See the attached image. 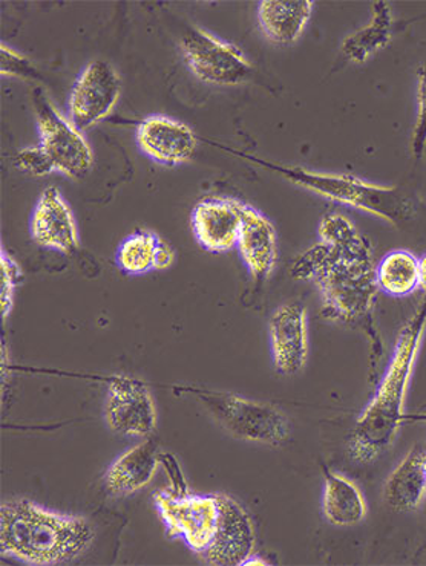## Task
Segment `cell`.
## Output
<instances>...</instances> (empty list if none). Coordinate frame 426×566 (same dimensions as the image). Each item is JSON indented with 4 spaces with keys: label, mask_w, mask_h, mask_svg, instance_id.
<instances>
[{
    "label": "cell",
    "mask_w": 426,
    "mask_h": 566,
    "mask_svg": "<svg viewBox=\"0 0 426 566\" xmlns=\"http://www.w3.org/2000/svg\"><path fill=\"white\" fill-rule=\"evenodd\" d=\"M95 530L83 516L53 512L18 497L0 505V552L22 564L62 565L93 545Z\"/></svg>",
    "instance_id": "1"
},
{
    "label": "cell",
    "mask_w": 426,
    "mask_h": 566,
    "mask_svg": "<svg viewBox=\"0 0 426 566\" xmlns=\"http://www.w3.org/2000/svg\"><path fill=\"white\" fill-rule=\"evenodd\" d=\"M426 329V294L419 308L402 328L392 360L372 401L362 410L349 440V454L361 464L376 461L392 448L404 422L409 380L419 356Z\"/></svg>",
    "instance_id": "2"
},
{
    "label": "cell",
    "mask_w": 426,
    "mask_h": 566,
    "mask_svg": "<svg viewBox=\"0 0 426 566\" xmlns=\"http://www.w3.org/2000/svg\"><path fill=\"white\" fill-rule=\"evenodd\" d=\"M321 291L322 314L329 321L360 326L372 343L374 366L384 354L380 331L374 325L377 302L376 265L373 250L360 254H342L314 281Z\"/></svg>",
    "instance_id": "3"
},
{
    "label": "cell",
    "mask_w": 426,
    "mask_h": 566,
    "mask_svg": "<svg viewBox=\"0 0 426 566\" xmlns=\"http://www.w3.org/2000/svg\"><path fill=\"white\" fill-rule=\"evenodd\" d=\"M252 159L267 169L278 171L281 177L294 185L312 190L332 201L365 211L394 226L404 224L416 213L412 199L397 186H377L353 175L320 174L302 167L277 166L261 159Z\"/></svg>",
    "instance_id": "4"
},
{
    "label": "cell",
    "mask_w": 426,
    "mask_h": 566,
    "mask_svg": "<svg viewBox=\"0 0 426 566\" xmlns=\"http://www.w3.org/2000/svg\"><path fill=\"white\" fill-rule=\"evenodd\" d=\"M198 397L214 420L238 440L280 446L289 438V420L273 405L235 394L198 392Z\"/></svg>",
    "instance_id": "5"
},
{
    "label": "cell",
    "mask_w": 426,
    "mask_h": 566,
    "mask_svg": "<svg viewBox=\"0 0 426 566\" xmlns=\"http://www.w3.org/2000/svg\"><path fill=\"white\" fill-rule=\"evenodd\" d=\"M154 502L170 539H181L197 556L209 547L220 517L215 494H175L163 489L154 494Z\"/></svg>",
    "instance_id": "6"
},
{
    "label": "cell",
    "mask_w": 426,
    "mask_h": 566,
    "mask_svg": "<svg viewBox=\"0 0 426 566\" xmlns=\"http://www.w3.org/2000/svg\"><path fill=\"white\" fill-rule=\"evenodd\" d=\"M181 53L190 73L210 85H242L254 73L240 48L201 28H190L183 35Z\"/></svg>",
    "instance_id": "7"
},
{
    "label": "cell",
    "mask_w": 426,
    "mask_h": 566,
    "mask_svg": "<svg viewBox=\"0 0 426 566\" xmlns=\"http://www.w3.org/2000/svg\"><path fill=\"white\" fill-rule=\"evenodd\" d=\"M34 109L41 147L53 159L55 170L71 179L85 178L93 169L94 154L82 130L63 117L45 94H35Z\"/></svg>",
    "instance_id": "8"
},
{
    "label": "cell",
    "mask_w": 426,
    "mask_h": 566,
    "mask_svg": "<svg viewBox=\"0 0 426 566\" xmlns=\"http://www.w3.org/2000/svg\"><path fill=\"white\" fill-rule=\"evenodd\" d=\"M105 421L114 433L127 438H147L157 428V409L145 382L115 376L107 382Z\"/></svg>",
    "instance_id": "9"
},
{
    "label": "cell",
    "mask_w": 426,
    "mask_h": 566,
    "mask_svg": "<svg viewBox=\"0 0 426 566\" xmlns=\"http://www.w3.org/2000/svg\"><path fill=\"white\" fill-rule=\"evenodd\" d=\"M122 94V78L111 63L94 60L75 80L70 95V117L86 130L113 113Z\"/></svg>",
    "instance_id": "10"
},
{
    "label": "cell",
    "mask_w": 426,
    "mask_h": 566,
    "mask_svg": "<svg viewBox=\"0 0 426 566\" xmlns=\"http://www.w3.org/2000/svg\"><path fill=\"white\" fill-rule=\"evenodd\" d=\"M220 507L217 533L200 559L207 565L238 566L252 556L257 533L249 512L226 493H214Z\"/></svg>",
    "instance_id": "11"
},
{
    "label": "cell",
    "mask_w": 426,
    "mask_h": 566,
    "mask_svg": "<svg viewBox=\"0 0 426 566\" xmlns=\"http://www.w3.org/2000/svg\"><path fill=\"white\" fill-rule=\"evenodd\" d=\"M245 206L246 202L238 198L210 197L194 207V237L202 250L226 253L237 247Z\"/></svg>",
    "instance_id": "12"
},
{
    "label": "cell",
    "mask_w": 426,
    "mask_h": 566,
    "mask_svg": "<svg viewBox=\"0 0 426 566\" xmlns=\"http://www.w3.org/2000/svg\"><path fill=\"white\" fill-rule=\"evenodd\" d=\"M30 233L35 244L42 249L63 254H73L81 249L73 210L58 187H46L35 202Z\"/></svg>",
    "instance_id": "13"
},
{
    "label": "cell",
    "mask_w": 426,
    "mask_h": 566,
    "mask_svg": "<svg viewBox=\"0 0 426 566\" xmlns=\"http://www.w3.org/2000/svg\"><path fill=\"white\" fill-rule=\"evenodd\" d=\"M269 336L278 373L284 376L301 373L309 357L305 306L301 303H287L274 311L269 322Z\"/></svg>",
    "instance_id": "14"
},
{
    "label": "cell",
    "mask_w": 426,
    "mask_h": 566,
    "mask_svg": "<svg viewBox=\"0 0 426 566\" xmlns=\"http://www.w3.org/2000/svg\"><path fill=\"white\" fill-rule=\"evenodd\" d=\"M135 137L142 154L166 167L185 165L197 149L194 130L186 123L166 115H150L143 119Z\"/></svg>",
    "instance_id": "15"
},
{
    "label": "cell",
    "mask_w": 426,
    "mask_h": 566,
    "mask_svg": "<svg viewBox=\"0 0 426 566\" xmlns=\"http://www.w3.org/2000/svg\"><path fill=\"white\" fill-rule=\"evenodd\" d=\"M237 247L254 281L264 282L272 276L278 261L277 230L269 218L247 202Z\"/></svg>",
    "instance_id": "16"
},
{
    "label": "cell",
    "mask_w": 426,
    "mask_h": 566,
    "mask_svg": "<svg viewBox=\"0 0 426 566\" xmlns=\"http://www.w3.org/2000/svg\"><path fill=\"white\" fill-rule=\"evenodd\" d=\"M160 446L154 438H146L121 454L105 474L107 493L127 496L141 492L153 482L160 465Z\"/></svg>",
    "instance_id": "17"
},
{
    "label": "cell",
    "mask_w": 426,
    "mask_h": 566,
    "mask_svg": "<svg viewBox=\"0 0 426 566\" xmlns=\"http://www.w3.org/2000/svg\"><path fill=\"white\" fill-rule=\"evenodd\" d=\"M425 457V446H416L386 480L384 497L394 512H414L426 500Z\"/></svg>",
    "instance_id": "18"
},
{
    "label": "cell",
    "mask_w": 426,
    "mask_h": 566,
    "mask_svg": "<svg viewBox=\"0 0 426 566\" xmlns=\"http://www.w3.org/2000/svg\"><path fill=\"white\" fill-rule=\"evenodd\" d=\"M313 8L312 0H297V2L266 0L258 3V22H260L262 34L277 45H293L309 25Z\"/></svg>",
    "instance_id": "19"
},
{
    "label": "cell",
    "mask_w": 426,
    "mask_h": 566,
    "mask_svg": "<svg viewBox=\"0 0 426 566\" xmlns=\"http://www.w3.org/2000/svg\"><path fill=\"white\" fill-rule=\"evenodd\" d=\"M322 514L334 527H354L366 517V502L361 489L344 474L325 472Z\"/></svg>",
    "instance_id": "20"
},
{
    "label": "cell",
    "mask_w": 426,
    "mask_h": 566,
    "mask_svg": "<svg viewBox=\"0 0 426 566\" xmlns=\"http://www.w3.org/2000/svg\"><path fill=\"white\" fill-rule=\"evenodd\" d=\"M393 14L386 2H376L372 19L342 43V53L353 63H364L392 42Z\"/></svg>",
    "instance_id": "21"
},
{
    "label": "cell",
    "mask_w": 426,
    "mask_h": 566,
    "mask_svg": "<svg viewBox=\"0 0 426 566\" xmlns=\"http://www.w3.org/2000/svg\"><path fill=\"white\" fill-rule=\"evenodd\" d=\"M376 283L386 296H409L419 290V258L408 250L389 251L376 265Z\"/></svg>",
    "instance_id": "22"
},
{
    "label": "cell",
    "mask_w": 426,
    "mask_h": 566,
    "mask_svg": "<svg viewBox=\"0 0 426 566\" xmlns=\"http://www.w3.org/2000/svg\"><path fill=\"white\" fill-rule=\"evenodd\" d=\"M320 242L342 254L364 253L372 250L370 239L360 233L356 226L341 213H326L318 227Z\"/></svg>",
    "instance_id": "23"
},
{
    "label": "cell",
    "mask_w": 426,
    "mask_h": 566,
    "mask_svg": "<svg viewBox=\"0 0 426 566\" xmlns=\"http://www.w3.org/2000/svg\"><path fill=\"white\" fill-rule=\"evenodd\" d=\"M160 241L158 234L147 230L137 231L125 239L117 253V264L123 273L141 276L153 271Z\"/></svg>",
    "instance_id": "24"
},
{
    "label": "cell",
    "mask_w": 426,
    "mask_h": 566,
    "mask_svg": "<svg viewBox=\"0 0 426 566\" xmlns=\"http://www.w3.org/2000/svg\"><path fill=\"white\" fill-rule=\"evenodd\" d=\"M337 256V251L330 249L329 245L318 242L309 250H305L301 256L294 259L290 266V274L297 281L313 282L321 276Z\"/></svg>",
    "instance_id": "25"
},
{
    "label": "cell",
    "mask_w": 426,
    "mask_h": 566,
    "mask_svg": "<svg viewBox=\"0 0 426 566\" xmlns=\"http://www.w3.org/2000/svg\"><path fill=\"white\" fill-rule=\"evenodd\" d=\"M22 279L21 265L2 247L0 249V311H2L3 321H7L13 311L15 289Z\"/></svg>",
    "instance_id": "26"
},
{
    "label": "cell",
    "mask_w": 426,
    "mask_h": 566,
    "mask_svg": "<svg viewBox=\"0 0 426 566\" xmlns=\"http://www.w3.org/2000/svg\"><path fill=\"white\" fill-rule=\"evenodd\" d=\"M413 157L422 159L426 150V63L417 67V115L414 123Z\"/></svg>",
    "instance_id": "27"
},
{
    "label": "cell",
    "mask_w": 426,
    "mask_h": 566,
    "mask_svg": "<svg viewBox=\"0 0 426 566\" xmlns=\"http://www.w3.org/2000/svg\"><path fill=\"white\" fill-rule=\"evenodd\" d=\"M14 165L19 170L27 171V174L34 175V177H45V175L58 171L53 159L41 146L28 147V149L19 151L15 155Z\"/></svg>",
    "instance_id": "28"
},
{
    "label": "cell",
    "mask_w": 426,
    "mask_h": 566,
    "mask_svg": "<svg viewBox=\"0 0 426 566\" xmlns=\"http://www.w3.org/2000/svg\"><path fill=\"white\" fill-rule=\"evenodd\" d=\"M0 59H2L0 74L3 77L39 78L38 70H35L33 63L25 55L19 54L18 51L11 50L3 43L0 45Z\"/></svg>",
    "instance_id": "29"
},
{
    "label": "cell",
    "mask_w": 426,
    "mask_h": 566,
    "mask_svg": "<svg viewBox=\"0 0 426 566\" xmlns=\"http://www.w3.org/2000/svg\"><path fill=\"white\" fill-rule=\"evenodd\" d=\"M160 465L166 470L167 476H169L170 480L169 489L173 490L175 494L190 493L189 485H187L185 474H183L180 468V462H178L173 453H162Z\"/></svg>",
    "instance_id": "30"
},
{
    "label": "cell",
    "mask_w": 426,
    "mask_h": 566,
    "mask_svg": "<svg viewBox=\"0 0 426 566\" xmlns=\"http://www.w3.org/2000/svg\"><path fill=\"white\" fill-rule=\"evenodd\" d=\"M175 262V251L173 247L166 244L165 241H160L158 244L157 254H155L154 270L155 271H165L170 269Z\"/></svg>",
    "instance_id": "31"
},
{
    "label": "cell",
    "mask_w": 426,
    "mask_h": 566,
    "mask_svg": "<svg viewBox=\"0 0 426 566\" xmlns=\"http://www.w3.org/2000/svg\"><path fill=\"white\" fill-rule=\"evenodd\" d=\"M419 290L426 294V254L419 259Z\"/></svg>",
    "instance_id": "32"
},
{
    "label": "cell",
    "mask_w": 426,
    "mask_h": 566,
    "mask_svg": "<svg viewBox=\"0 0 426 566\" xmlns=\"http://www.w3.org/2000/svg\"><path fill=\"white\" fill-rule=\"evenodd\" d=\"M242 565L245 566H266L269 565V562H266L264 559H261L260 556H257V554H252V556L247 557L245 562H242Z\"/></svg>",
    "instance_id": "33"
},
{
    "label": "cell",
    "mask_w": 426,
    "mask_h": 566,
    "mask_svg": "<svg viewBox=\"0 0 426 566\" xmlns=\"http://www.w3.org/2000/svg\"><path fill=\"white\" fill-rule=\"evenodd\" d=\"M425 473H426V457H425Z\"/></svg>",
    "instance_id": "34"
}]
</instances>
